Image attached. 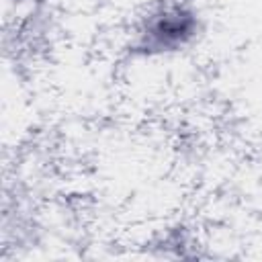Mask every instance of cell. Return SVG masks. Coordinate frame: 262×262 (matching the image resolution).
<instances>
[{"label": "cell", "instance_id": "obj_1", "mask_svg": "<svg viewBox=\"0 0 262 262\" xmlns=\"http://www.w3.org/2000/svg\"><path fill=\"white\" fill-rule=\"evenodd\" d=\"M194 29H196V20L188 10L180 6L166 8L147 23V29L143 31V49L145 51L176 49L194 35Z\"/></svg>", "mask_w": 262, "mask_h": 262}]
</instances>
